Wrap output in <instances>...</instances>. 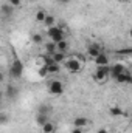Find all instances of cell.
Segmentation results:
<instances>
[{"label":"cell","mask_w":132,"mask_h":133,"mask_svg":"<svg viewBox=\"0 0 132 133\" xmlns=\"http://www.w3.org/2000/svg\"><path fill=\"white\" fill-rule=\"evenodd\" d=\"M59 31H62V28H61V26H56V25H53V26L47 28V34H48V37H51L53 34L59 33Z\"/></svg>","instance_id":"44dd1931"},{"label":"cell","mask_w":132,"mask_h":133,"mask_svg":"<svg viewBox=\"0 0 132 133\" xmlns=\"http://www.w3.org/2000/svg\"><path fill=\"white\" fill-rule=\"evenodd\" d=\"M117 54H124V56H128V54H132V50H131V48H124V50H118V51H117Z\"/></svg>","instance_id":"484cf974"},{"label":"cell","mask_w":132,"mask_h":133,"mask_svg":"<svg viewBox=\"0 0 132 133\" xmlns=\"http://www.w3.org/2000/svg\"><path fill=\"white\" fill-rule=\"evenodd\" d=\"M53 53H56V43H53V42H47L45 43V54H53Z\"/></svg>","instance_id":"ffe728a7"},{"label":"cell","mask_w":132,"mask_h":133,"mask_svg":"<svg viewBox=\"0 0 132 133\" xmlns=\"http://www.w3.org/2000/svg\"><path fill=\"white\" fill-rule=\"evenodd\" d=\"M39 113H45V115H48V108H47L45 105H40V107H39Z\"/></svg>","instance_id":"4316f807"},{"label":"cell","mask_w":132,"mask_h":133,"mask_svg":"<svg viewBox=\"0 0 132 133\" xmlns=\"http://www.w3.org/2000/svg\"><path fill=\"white\" fill-rule=\"evenodd\" d=\"M50 119H48V115H45V113H37V116H36V122H37V125H44L45 122H48Z\"/></svg>","instance_id":"2e32d148"},{"label":"cell","mask_w":132,"mask_h":133,"mask_svg":"<svg viewBox=\"0 0 132 133\" xmlns=\"http://www.w3.org/2000/svg\"><path fill=\"white\" fill-rule=\"evenodd\" d=\"M90 124V121L86 118V116H76L73 119V127H79V129H86L87 125Z\"/></svg>","instance_id":"ba28073f"},{"label":"cell","mask_w":132,"mask_h":133,"mask_svg":"<svg viewBox=\"0 0 132 133\" xmlns=\"http://www.w3.org/2000/svg\"><path fill=\"white\" fill-rule=\"evenodd\" d=\"M65 53H59V51H56V53H53L51 54V59H53V62H56V64H62L64 61H65Z\"/></svg>","instance_id":"4fadbf2b"},{"label":"cell","mask_w":132,"mask_h":133,"mask_svg":"<svg viewBox=\"0 0 132 133\" xmlns=\"http://www.w3.org/2000/svg\"><path fill=\"white\" fill-rule=\"evenodd\" d=\"M8 3H9L11 6H14V8L22 6V0H8Z\"/></svg>","instance_id":"d4e9b609"},{"label":"cell","mask_w":132,"mask_h":133,"mask_svg":"<svg viewBox=\"0 0 132 133\" xmlns=\"http://www.w3.org/2000/svg\"><path fill=\"white\" fill-rule=\"evenodd\" d=\"M118 84H132V74L126 70L124 73H121V74H118V76H115L113 77Z\"/></svg>","instance_id":"5b68a950"},{"label":"cell","mask_w":132,"mask_h":133,"mask_svg":"<svg viewBox=\"0 0 132 133\" xmlns=\"http://www.w3.org/2000/svg\"><path fill=\"white\" fill-rule=\"evenodd\" d=\"M2 99H3V93L0 91V102H2Z\"/></svg>","instance_id":"1f68e13d"},{"label":"cell","mask_w":132,"mask_h":133,"mask_svg":"<svg viewBox=\"0 0 132 133\" xmlns=\"http://www.w3.org/2000/svg\"><path fill=\"white\" fill-rule=\"evenodd\" d=\"M62 64H64V66H65L70 73H79V71L82 70V62H79L76 56L65 57V61H64Z\"/></svg>","instance_id":"3957f363"},{"label":"cell","mask_w":132,"mask_h":133,"mask_svg":"<svg viewBox=\"0 0 132 133\" xmlns=\"http://www.w3.org/2000/svg\"><path fill=\"white\" fill-rule=\"evenodd\" d=\"M37 74H39V77H47L48 76V70H47V66L45 65H40L39 66V70H37Z\"/></svg>","instance_id":"7402d4cb"},{"label":"cell","mask_w":132,"mask_h":133,"mask_svg":"<svg viewBox=\"0 0 132 133\" xmlns=\"http://www.w3.org/2000/svg\"><path fill=\"white\" fill-rule=\"evenodd\" d=\"M55 132H56V125L51 121H48L42 125V133H55Z\"/></svg>","instance_id":"5bb4252c"},{"label":"cell","mask_w":132,"mask_h":133,"mask_svg":"<svg viewBox=\"0 0 132 133\" xmlns=\"http://www.w3.org/2000/svg\"><path fill=\"white\" fill-rule=\"evenodd\" d=\"M71 133H84V129H79V127H73Z\"/></svg>","instance_id":"83f0119b"},{"label":"cell","mask_w":132,"mask_h":133,"mask_svg":"<svg viewBox=\"0 0 132 133\" xmlns=\"http://www.w3.org/2000/svg\"><path fill=\"white\" fill-rule=\"evenodd\" d=\"M120 2H126V3H128V2H131V0H120Z\"/></svg>","instance_id":"d6a6232c"},{"label":"cell","mask_w":132,"mask_h":133,"mask_svg":"<svg viewBox=\"0 0 132 133\" xmlns=\"http://www.w3.org/2000/svg\"><path fill=\"white\" fill-rule=\"evenodd\" d=\"M98 133H109V132H107V129H99Z\"/></svg>","instance_id":"4dcf8cb0"},{"label":"cell","mask_w":132,"mask_h":133,"mask_svg":"<svg viewBox=\"0 0 132 133\" xmlns=\"http://www.w3.org/2000/svg\"><path fill=\"white\" fill-rule=\"evenodd\" d=\"M31 42H33V43H36V45H40V43L44 42L42 34H33V36H31Z\"/></svg>","instance_id":"cb8c5ba5"},{"label":"cell","mask_w":132,"mask_h":133,"mask_svg":"<svg viewBox=\"0 0 132 133\" xmlns=\"http://www.w3.org/2000/svg\"><path fill=\"white\" fill-rule=\"evenodd\" d=\"M5 91H6V98H8V99H16V98L19 96V88H17L14 84H8Z\"/></svg>","instance_id":"8992f818"},{"label":"cell","mask_w":132,"mask_h":133,"mask_svg":"<svg viewBox=\"0 0 132 133\" xmlns=\"http://www.w3.org/2000/svg\"><path fill=\"white\" fill-rule=\"evenodd\" d=\"M67 50H68V43H67L65 39L56 43V51H59V53H65Z\"/></svg>","instance_id":"d6986e66"},{"label":"cell","mask_w":132,"mask_h":133,"mask_svg":"<svg viewBox=\"0 0 132 133\" xmlns=\"http://www.w3.org/2000/svg\"><path fill=\"white\" fill-rule=\"evenodd\" d=\"M45 16H47V12L40 9V11H37V12H36L34 19H36V22H40V23H42V22H44V19H45Z\"/></svg>","instance_id":"603a6c76"},{"label":"cell","mask_w":132,"mask_h":133,"mask_svg":"<svg viewBox=\"0 0 132 133\" xmlns=\"http://www.w3.org/2000/svg\"><path fill=\"white\" fill-rule=\"evenodd\" d=\"M47 70H48V74H56L61 71V64H56V62H51L50 65H47Z\"/></svg>","instance_id":"9a60e30c"},{"label":"cell","mask_w":132,"mask_h":133,"mask_svg":"<svg viewBox=\"0 0 132 133\" xmlns=\"http://www.w3.org/2000/svg\"><path fill=\"white\" fill-rule=\"evenodd\" d=\"M58 2H59L61 5H67V3H70L71 0H58Z\"/></svg>","instance_id":"f546056e"},{"label":"cell","mask_w":132,"mask_h":133,"mask_svg":"<svg viewBox=\"0 0 132 133\" xmlns=\"http://www.w3.org/2000/svg\"><path fill=\"white\" fill-rule=\"evenodd\" d=\"M50 39H51V42H53V43H58V42H61V40H64V39H65V31L62 30V31H59V33L53 34Z\"/></svg>","instance_id":"ac0fdd59"},{"label":"cell","mask_w":132,"mask_h":133,"mask_svg":"<svg viewBox=\"0 0 132 133\" xmlns=\"http://www.w3.org/2000/svg\"><path fill=\"white\" fill-rule=\"evenodd\" d=\"M22 74H23V62L17 56H14V61L9 66V76L14 77V79H20Z\"/></svg>","instance_id":"7a4b0ae2"},{"label":"cell","mask_w":132,"mask_h":133,"mask_svg":"<svg viewBox=\"0 0 132 133\" xmlns=\"http://www.w3.org/2000/svg\"><path fill=\"white\" fill-rule=\"evenodd\" d=\"M0 9H2V12H3V16H6V17H11L13 14H14V6H11L9 3H3L2 6H0Z\"/></svg>","instance_id":"7c38bea8"},{"label":"cell","mask_w":132,"mask_h":133,"mask_svg":"<svg viewBox=\"0 0 132 133\" xmlns=\"http://www.w3.org/2000/svg\"><path fill=\"white\" fill-rule=\"evenodd\" d=\"M93 62H95V65L97 66H104V65H109V56L106 54V53H99L97 57H93Z\"/></svg>","instance_id":"52a82bcc"},{"label":"cell","mask_w":132,"mask_h":133,"mask_svg":"<svg viewBox=\"0 0 132 133\" xmlns=\"http://www.w3.org/2000/svg\"><path fill=\"white\" fill-rule=\"evenodd\" d=\"M99 53H101V46H99L98 43H90L89 46H87V54L93 59V57H97Z\"/></svg>","instance_id":"30bf717a"},{"label":"cell","mask_w":132,"mask_h":133,"mask_svg":"<svg viewBox=\"0 0 132 133\" xmlns=\"http://www.w3.org/2000/svg\"><path fill=\"white\" fill-rule=\"evenodd\" d=\"M109 113H110V116H113V118H121V116H126V111H124L120 105H112V107L109 108Z\"/></svg>","instance_id":"9c48e42d"},{"label":"cell","mask_w":132,"mask_h":133,"mask_svg":"<svg viewBox=\"0 0 132 133\" xmlns=\"http://www.w3.org/2000/svg\"><path fill=\"white\" fill-rule=\"evenodd\" d=\"M124 71H126V66L123 65V64H113V65L110 66V76L112 77H115V76H118V74H121Z\"/></svg>","instance_id":"8fae6325"},{"label":"cell","mask_w":132,"mask_h":133,"mask_svg":"<svg viewBox=\"0 0 132 133\" xmlns=\"http://www.w3.org/2000/svg\"><path fill=\"white\" fill-rule=\"evenodd\" d=\"M42 23H44V25H45L47 28H50V26H53V25L56 23V19H55V16H51V14H47Z\"/></svg>","instance_id":"e0dca14e"},{"label":"cell","mask_w":132,"mask_h":133,"mask_svg":"<svg viewBox=\"0 0 132 133\" xmlns=\"http://www.w3.org/2000/svg\"><path fill=\"white\" fill-rule=\"evenodd\" d=\"M93 81L98 84H104L109 77H110V65H104V66H98L97 71L92 74Z\"/></svg>","instance_id":"6da1fadb"},{"label":"cell","mask_w":132,"mask_h":133,"mask_svg":"<svg viewBox=\"0 0 132 133\" xmlns=\"http://www.w3.org/2000/svg\"><path fill=\"white\" fill-rule=\"evenodd\" d=\"M3 81H5V73H3V71H0V84H2Z\"/></svg>","instance_id":"f1b7e54d"},{"label":"cell","mask_w":132,"mask_h":133,"mask_svg":"<svg viewBox=\"0 0 132 133\" xmlns=\"http://www.w3.org/2000/svg\"><path fill=\"white\" fill-rule=\"evenodd\" d=\"M48 93H50L51 96H61V95L64 93V84H62L61 81H58V79L51 81V82L48 84Z\"/></svg>","instance_id":"277c9868"}]
</instances>
